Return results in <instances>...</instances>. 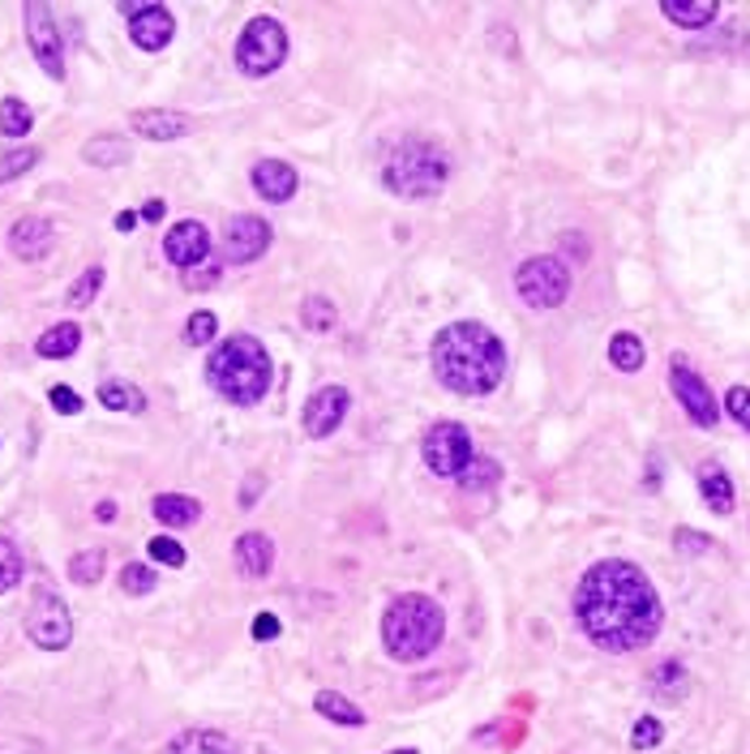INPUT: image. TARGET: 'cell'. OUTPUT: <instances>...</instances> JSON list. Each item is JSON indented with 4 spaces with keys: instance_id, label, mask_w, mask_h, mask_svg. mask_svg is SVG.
<instances>
[{
    "instance_id": "obj_32",
    "label": "cell",
    "mask_w": 750,
    "mask_h": 754,
    "mask_svg": "<svg viewBox=\"0 0 750 754\" xmlns=\"http://www.w3.org/2000/svg\"><path fill=\"white\" fill-rule=\"evenodd\" d=\"M103 287V267H90V271H82V279L69 287V309H86L90 300H95V292Z\"/></svg>"
},
{
    "instance_id": "obj_11",
    "label": "cell",
    "mask_w": 750,
    "mask_h": 754,
    "mask_svg": "<svg viewBox=\"0 0 750 754\" xmlns=\"http://www.w3.org/2000/svg\"><path fill=\"white\" fill-rule=\"evenodd\" d=\"M271 223L258 219V214H236L223 232V249L232 262H258L267 249H271Z\"/></svg>"
},
{
    "instance_id": "obj_27",
    "label": "cell",
    "mask_w": 750,
    "mask_h": 754,
    "mask_svg": "<svg viewBox=\"0 0 750 754\" xmlns=\"http://www.w3.org/2000/svg\"><path fill=\"white\" fill-rule=\"evenodd\" d=\"M82 154L95 168H121V163H130V141L125 137H95V141H86Z\"/></svg>"
},
{
    "instance_id": "obj_29",
    "label": "cell",
    "mask_w": 750,
    "mask_h": 754,
    "mask_svg": "<svg viewBox=\"0 0 750 754\" xmlns=\"http://www.w3.org/2000/svg\"><path fill=\"white\" fill-rule=\"evenodd\" d=\"M30 125H35V116H30V108H26L17 95L0 99V134H4V137H26V134H30Z\"/></svg>"
},
{
    "instance_id": "obj_3",
    "label": "cell",
    "mask_w": 750,
    "mask_h": 754,
    "mask_svg": "<svg viewBox=\"0 0 750 754\" xmlns=\"http://www.w3.org/2000/svg\"><path fill=\"white\" fill-rule=\"evenodd\" d=\"M206 378H210V386H214L228 404L254 408V404L271 391L274 369H271L267 347L254 339V335H232V339L219 343V347L210 351Z\"/></svg>"
},
{
    "instance_id": "obj_1",
    "label": "cell",
    "mask_w": 750,
    "mask_h": 754,
    "mask_svg": "<svg viewBox=\"0 0 750 754\" xmlns=\"http://www.w3.org/2000/svg\"><path fill=\"white\" fill-rule=\"evenodd\" d=\"M575 617L601 652H639L656 639L665 609L635 561H597L575 592Z\"/></svg>"
},
{
    "instance_id": "obj_45",
    "label": "cell",
    "mask_w": 750,
    "mask_h": 754,
    "mask_svg": "<svg viewBox=\"0 0 750 754\" xmlns=\"http://www.w3.org/2000/svg\"><path fill=\"white\" fill-rule=\"evenodd\" d=\"M142 219H150V223H155V219H163V202H159V198H150V202L142 206Z\"/></svg>"
},
{
    "instance_id": "obj_31",
    "label": "cell",
    "mask_w": 750,
    "mask_h": 754,
    "mask_svg": "<svg viewBox=\"0 0 750 754\" xmlns=\"http://www.w3.org/2000/svg\"><path fill=\"white\" fill-rule=\"evenodd\" d=\"M502 480V468L493 463V459H472L468 468H464V477H459V484L468 489V493H480V489H493Z\"/></svg>"
},
{
    "instance_id": "obj_28",
    "label": "cell",
    "mask_w": 750,
    "mask_h": 754,
    "mask_svg": "<svg viewBox=\"0 0 750 754\" xmlns=\"http://www.w3.org/2000/svg\"><path fill=\"white\" fill-rule=\"evenodd\" d=\"M99 404L108 411H146V395L137 391V386H130V382H103L99 386Z\"/></svg>"
},
{
    "instance_id": "obj_9",
    "label": "cell",
    "mask_w": 750,
    "mask_h": 754,
    "mask_svg": "<svg viewBox=\"0 0 750 754\" xmlns=\"http://www.w3.org/2000/svg\"><path fill=\"white\" fill-rule=\"evenodd\" d=\"M26 39H30V52H35L39 69L61 82L65 77V44H61V30H57L52 9L44 0H30L26 4Z\"/></svg>"
},
{
    "instance_id": "obj_19",
    "label": "cell",
    "mask_w": 750,
    "mask_h": 754,
    "mask_svg": "<svg viewBox=\"0 0 750 754\" xmlns=\"http://www.w3.org/2000/svg\"><path fill=\"white\" fill-rule=\"evenodd\" d=\"M699 493H703L712 515H729L734 510V480H729V472L721 463H703L699 468Z\"/></svg>"
},
{
    "instance_id": "obj_36",
    "label": "cell",
    "mask_w": 750,
    "mask_h": 754,
    "mask_svg": "<svg viewBox=\"0 0 750 754\" xmlns=\"http://www.w3.org/2000/svg\"><path fill=\"white\" fill-rule=\"evenodd\" d=\"M121 588H125L130 596H146V592H155V570L142 566V561H130V566L121 570Z\"/></svg>"
},
{
    "instance_id": "obj_38",
    "label": "cell",
    "mask_w": 750,
    "mask_h": 754,
    "mask_svg": "<svg viewBox=\"0 0 750 754\" xmlns=\"http://www.w3.org/2000/svg\"><path fill=\"white\" fill-rule=\"evenodd\" d=\"M661 738H665V729H661V720H656V716H643V720L635 725V733H630L635 751H652Z\"/></svg>"
},
{
    "instance_id": "obj_16",
    "label": "cell",
    "mask_w": 750,
    "mask_h": 754,
    "mask_svg": "<svg viewBox=\"0 0 750 754\" xmlns=\"http://www.w3.org/2000/svg\"><path fill=\"white\" fill-rule=\"evenodd\" d=\"M9 249H13V258H22V262L48 258V254H52V223L39 219V214L17 219V223L9 227Z\"/></svg>"
},
{
    "instance_id": "obj_40",
    "label": "cell",
    "mask_w": 750,
    "mask_h": 754,
    "mask_svg": "<svg viewBox=\"0 0 750 754\" xmlns=\"http://www.w3.org/2000/svg\"><path fill=\"white\" fill-rule=\"evenodd\" d=\"M725 411H729V416H734V420L750 433V391L747 386H734V391L725 395Z\"/></svg>"
},
{
    "instance_id": "obj_33",
    "label": "cell",
    "mask_w": 750,
    "mask_h": 754,
    "mask_svg": "<svg viewBox=\"0 0 750 754\" xmlns=\"http://www.w3.org/2000/svg\"><path fill=\"white\" fill-rule=\"evenodd\" d=\"M39 163V150L35 146H22V150H9L4 159H0V181H17L22 172H30Z\"/></svg>"
},
{
    "instance_id": "obj_42",
    "label": "cell",
    "mask_w": 750,
    "mask_h": 754,
    "mask_svg": "<svg viewBox=\"0 0 750 754\" xmlns=\"http://www.w3.org/2000/svg\"><path fill=\"white\" fill-rule=\"evenodd\" d=\"M274 634H279V617L258 614V621H254V639H262V643H267V639H274Z\"/></svg>"
},
{
    "instance_id": "obj_48",
    "label": "cell",
    "mask_w": 750,
    "mask_h": 754,
    "mask_svg": "<svg viewBox=\"0 0 750 754\" xmlns=\"http://www.w3.org/2000/svg\"><path fill=\"white\" fill-rule=\"evenodd\" d=\"M391 754H416V751H391Z\"/></svg>"
},
{
    "instance_id": "obj_20",
    "label": "cell",
    "mask_w": 750,
    "mask_h": 754,
    "mask_svg": "<svg viewBox=\"0 0 750 754\" xmlns=\"http://www.w3.org/2000/svg\"><path fill=\"white\" fill-rule=\"evenodd\" d=\"M236 566H241L245 574L262 579V574H267V570L274 566V545H271V536H262V532H245V536L236 541Z\"/></svg>"
},
{
    "instance_id": "obj_18",
    "label": "cell",
    "mask_w": 750,
    "mask_h": 754,
    "mask_svg": "<svg viewBox=\"0 0 750 754\" xmlns=\"http://www.w3.org/2000/svg\"><path fill=\"white\" fill-rule=\"evenodd\" d=\"M254 189L267 198V202H287L296 194V172L292 163H279V159H262L254 168Z\"/></svg>"
},
{
    "instance_id": "obj_22",
    "label": "cell",
    "mask_w": 750,
    "mask_h": 754,
    "mask_svg": "<svg viewBox=\"0 0 750 754\" xmlns=\"http://www.w3.org/2000/svg\"><path fill=\"white\" fill-rule=\"evenodd\" d=\"M168 754H241L236 751V742L232 738H223V733H214V729H189V733H181Z\"/></svg>"
},
{
    "instance_id": "obj_26",
    "label": "cell",
    "mask_w": 750,
    "mask_h": 754,
    "mask_svg": "<svg viewBox=\"0 0 750 754\" xmlns=\"http://www.w3.org/2000/svg\"><path fill=\"white\" fill-rule=\"evenodd\" d=\"M643 339L639 335H630V331H617L614 339H610V360H614V369L622 373H639L643 369Z\"/></svg>"
},
{
    "instance_id": "obj_35",
    "label": "cell",
    "mask_w": 750,
    "mask_h": 754,
    "mask_svg": "<svg viewBox=\"0 0 750 754\" xmlns=\"http://www.w3.org/2000/svg\"><path fill=\"white\" fill-rule=\"evenodd\" d=\"M305 326L309 331H331L335 326V305L327 296H309L305 300Z\"/></svg>"
},
{
    "instance_id": "obj_39",
    "label": "cell",
    "mask_w": 750,
    "mask_h": 754,
    "mask_svg": "<svg viewBox=\"0 0 750 754\" xmlns=\"http://www.w3.org/2000/svg\"><path fill=\"white\" fill-rule=\"evenodd\" d=\"M214 331H219V322H214V313H206V309H198L194 318H189V326H185V339L189 343H210L214 339Z\"/></svg>"
},
{
    "instance_id": "obj_17",
    "label": "cell",
    "mask_w": 750,
    "mask_h": 754,
    "mask_svg": "<svg viewBox=\"0 0 750 754\" xmlns=\"http://www.w3.org/2000/svg\"><path fill=\"white\" fill-rule=\"evenodd\" d=\"M134 134L150 137V141H176V137L189 134V116L181 112H168V108H150V112H134L130 116Z\"/></svg>"
},
{
    "instance_id": "obj_46",
    "label": "cell",
    "mask_w": 750,
    "mask_h": 754,
    "mask_svg": "<svg viewBox=\"0 0 750 754\" xmlns=\"http://www.w3.org/2000/svg\"><path fill=\"white\" fill-rule=\"evenodd\" d=\"M95 519H99V523H112V519H116V506H112V502H99Z\"/></svg>"
},
{
    "instance_id": "obj_4",
    "label": "cell",
    "mask_w": 750,
    "mask_h": 754,
    "mask_svg": "<svg viewBox=\"0 0 750 754\" xmlns=\"http://www.w3.org/2000/svg\"><path fill=\"white\" fill-rule=\"evenodd\" d=\"M446 634V614L438 601L411 592V596H399L386 617H382V643L395 660H425Z\"/></svg>"
},
{
    "instance_id": "obj_47",
    "label": "cell",
    "mask_w": 750,
    "mask_h": 754,
    "mask_svg": "<svg viewBox=\"0 0 750 754\" xmlns=\"http://www.w3.org/2000/svg\"><path fill=\"white\" fill-rule=\"evenodd\" d=\"M116 227H121V232L137 227V214H134V210H121V214H116Z\"/></svg>"
},
{
    "instance_id": "obj_5",
    "label": "cell",
    "mask_w": 750,
    "mask_h": 754,
    "mask_svg": "<svg viewBox=\"0 0 750 754\" xmlns=\"http://www.w3.org/2000/svg\"><path fill=\"white\" fill-rule=\"evenodd\" d=\"M386 185L404 198H433L451 181V159L433 141H404L386 159Z\"/></svg>"
},
{
    "instance_id": "obj_43",
    "label": "cell",
    "mask_w": 750,
    "mask_h": 754,
    "mask_svg": "<svg viewBox=\"0 0 750 754\" xmlns=\"http://www.w3.org/2000/svg\"><path fill=\"white\" fill-rule=\"evenodd\" d=\"M674 541H678V545L686 548V553H703V548H712V541H708V536H699V532H678V536H674Z\"/></svg>"
},
{
    "instance_id": "obj_10",
    "label": "cell",
    "mask_w": 750,
    "mask_h": 754,
    "mask_svg": "<svg viewBox=\"0 0 750 754\" xmlns=\"http://www.w3.org/2000/svg\"><path fill=\"white\" fill-rule=\"evenodd\" d=\"M26 634H30V643H39L44 652H61V647H69V639H73V617H69L65 601L52 596V592H44V596L30 605Z\"/></svg>"
},
{
    "instance_id": "obj_6",
    "label": "cell",
    "mask_w": 750,
    "mask_h": 754,
    "mask_svg": "<svg viewBox=\"0 0 750 754\" xmlns=\"http://www.w3.org/2000/svg\"><path fill=\"white\" fill-rule=\"evenodd\" d=\"M287 61V30L274 17H254L236 39V69L249 77H267Z\"/></svg>"
},
{
    "instance_id": "obj_7",
    "label": "cell",
    "mask_w": 750,
    "mask_h": 754,
    "mask_svg": "<svg viewBox=\"0 0 750 754\" xmlns=\"http://www.w3.org/2000/svg\"><path fill=\"white\" fill-rule=\"evenodd\" d=\"M515 292L528 309H557L570 292V271L562 258H528L515 271Z\"/></svg>"
},
{
    "instance_id": "obj_21",
    "label": "cell",
    "mask_w": 750,
    "mask_h": 754,
    "mask_svg": "<svg viewBox=\"0 0 750 754\" xmlns=\"http://www.w3.org/2000/svg\"><path fill=\"white\" fill-rule=\"evenodd\" d=\"M150 515H155L163 528H194L198 515H202V506H198L194 497H181V493H159L155 506H150Z\"/></svg>"
},
{
    "instance_id": "obj_41",
    "label": "cell",
    "mask_w": 750,
    "mask_h": 754,
    "mask_svg": "<svg viewBox=\"0 0 750 754\" xmlns=\"http://www.w3.org/2000/svg\"><path fill=\"white\" fill-rule=\"evenodd\" d=\"M48 399H52V408L65 411V416H77V411H82V395H77V391H69V386H52V391H48Z\"/></svg>"
},
{
    "instance_id": "obj_25",
    "label": "cell",
    "mask_w": 750,
    "mask_h": 754,
    "mask_svg": "<svg viewBox=\"0 0 750 754\" xmlns=\"http://www.w3.org/2000/svg\"><path fill=\"white\" fill-rule=\"evenodd\" d=\"M313 707H318V716H327V720H335V725H347V729H360V725H365V712H360L356 703H347L343 694H335V690H322V694L313 699Z\"/></svg>"
},
{
    "instance_id": "obj_23",
    "label": "cell",
    "mask_w": 750,
    "mask_h": 754,
    "mask_svg": "<svg viewBox=\"0 0 750 754\" xmlns=\"http://www.w3.org/2000/svg\"><path fill=\"white\" fill-rule=\"evenodd\" d=\"M661 13H665L669 22L686 26V30H699V26H708V22L721 13V4H716V0H665Z\"/></svg>"
},
{
    "instance_id": "obj_15",
    "label": "cell",
    "mask_w": 750,
    "mask_h": 754,
    "mask_svg": "<svg viewBox=\"0 0 750 754\" xmlns=\"http://www.w3.org/2000/svg\"><path fill=\"white\" fill-rule=\"evenodd\" d=\"M130 35H134V44L142 52H159V48L172 44L176 22H172V13L163 4H142L134 17H130Z\"/></svg>"
},
{
    "instance_id": "obj_12",
    "label": "cell",
    "mask_w": 750,
    "mask_h": 754,
    "mask_svg": "<svg viewBox=\"0 0 750 754\" xmlns=\"http://www.w3.org/2000/svg\"><path fill=\"white\" fill-rule=\"evenodd\" d=\"M669 382H674V395H678V404L686 408V416L694 420V424H703V429H712L716 424V399H712V391H708V382L694 373V369H686L683 360H674V369H669Z\"/></svg>"
},
{
    "instance_id": "obj_13",
    "label": "cell",
    "mask_w": 750,
    "mask_h": 754,
    "mask_svg": "<svg viewBox=\"0 0 750 754\" xmlns=\"http://www.w3.org/2000/svg\"><path fill=\"white\" fill-rule=\"evenodd\" d=\"M347 408H352V399H347L343 386H322V391L305 404V433H309V437H331L343 424Z\"/></svg>"
},
{
    "instance_id": "obj_37",
    "label": "cell",
    "mask_w": 750,
    "mask_h": 754,
    "mask_svg": "<svg viewBox=\"0 0 750 754\" xmlns=\"http://www.w3.org/2000/svg\"><path fill=\"white\" fill-rule=\"evenodd\" d=\"M146 548H150V561H159V566H185V548L172 536H155Z\"/></svg>"
},
{
    "instance_id": "obj_34",
    "label": "cell",
    "mask_w": 750,
    "mask_h": 754,
    "mask_svg": "<svg viewBox=\"0 0 750 754\" xmlns=\"http://www.w3.org/2000/svg\"><path fill=\"white\" fill-rule=\"evenodd\" d=\"M17 583H22V553H17V545L0 541V596Z\"/></svg>"
},
{
    "instance_id": "obj_30",
    "label": "cell",
    "mask_w": 750,
    "mask_h": 754,
    "mask_svg": "<svg viewBox=\"0 0 750 754\" xmlns=\"http://www.w3.org/2000/svg\"><path fill=\"white\" fill-rule=\"evenodd\" d=\"M103 566H108L103 548H82V553L69 561V574H73V583L90 588V583H99V579H103Z\"/></svg>"
},
{
    "instance_id": "obj_24",
    "label": "cell",
    "mask_w": 750,
    "mask_h": 754,
    "mask_svg": "<svg viewBox=\"0 0 750 754\" xmlns=\"http://www.w3.org/2000/svg\"><path fill=\"white\" fill-rule=\"evenodd\" d=\"M77 343H82V331L73 326V322H61V326H52V331H44L39 343H35V351L39 356H48V360H65L77 351Z\"/></svg>"
},
{
    "instance_id": "obj_14",
    "label": "cell",
    "mask_w": 750,
    "mask_h": 754,
    "mask_svg": "<svg viewBox=\"0 0 750 754\" xmlns=\"http://www.w3.org/2000/svg\"><path fill=\"white\" fill-rule=\"evenodd\" d=\"M163 254H168L172 267H198V262H206V254H210V232H206L198 219H185V223H176L163 236Z\"/></svg>"
},
{
    "instance_id": "obj_8",
    "label": "cell",
    "mask_w": 750,
    "mask_h": 754,
    "mask_svg": "<svg viewBox=\"0 0 750 754\" xmlns=\"http://www.w3.org/2000/svg\"><path fill=\"white\" fill-rule=\"evenodd\" d=\"M425 463L438 472V477H451L459 480L464 477V468L477 459L472 455V437H468V429L459 424V420H442V424H433L429 433H425Z\"/></svg>"
},
{
    "instance_id": "obj_44",
    "label": "cell",
    "mask_w": 750,
    "mask_h": 754,
    "mask_svg": "<svg viewBox=\"0 0 750 754\" xmlns=\"http://www.w3.org/2000/svg\"><path fill=\"white\" fill-rule=\"evenodd\" d=\"M656 682H683V669H678V665H665V669L656 673ZM661 694H674V685H665Z\"/></svg>"
},
{
    "instance_id": "obj_2",
    "label": "cell",
    "mask_w": 750,
    "mask_h": 754,
    "mask_svg": "<svg viewBox=\"0 0 750 754\" xmlns=\"http://www.w3.org/2000/svg\"><path fill=\"white\" fill-rule=\"evenodd\" d=\"M433 373L455 395H489L506 378V347L480 322H455L433 339Z\"/></svg>"
}]
</instances>
